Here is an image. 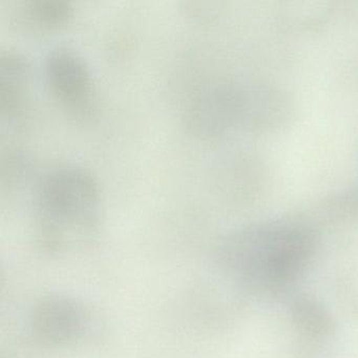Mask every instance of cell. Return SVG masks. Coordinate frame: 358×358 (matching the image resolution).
I'll return each mask as SVG.
<instances>
[{
	"instance_id": "1",
	"label": "cell",
	"mask_w": 358,
	"mask_h": 358,
	"mask_svg": "<svg viewBox=\"0 0 358 358\" xmlns=\"http://www.w3.org/2000/svg\"><path fill=\"white\" fill-rule=\"evenodd\" d=\"M318 230L307 215H291L242 226L226 234L215 252L220 271L242 290L278 295L311 264Z\"/></svg>"
},
{
	"instance_id": "2",
	"label": "cell",
	"mask_w": 358,
	"mask_h": 358,
	"mask_svg": "<svg viewBox=\"0 0 358 358\" xmlns=\"http://www.w3.org/2000/svg\"><path fill=\"white\" fill-rule=\"evenodd\" d=\"M99 185L87 169L62 165L45 173L34 190V226L43 250L72 252L91 244L100 228Z\"/></svg>"
},
{
	"instance_id": "3",
	"label": "cell",
	"mask_w": 358,
	"mask_h": 358,
	"mask_svg": "<svg viewBox=\"0 0 358 358\" xmlns=\"http://www.w3.org/2000/svg\"><path fill=\"white\" fill-rule=\"evenodd\" d=\"M274 112L273 97L265 83H223L196 94L188 106L187 121L201 137L266 135Z\"/></svg>"
},
{
	"instance_id": "4",
	"label": "cell",
	"mask_w": 358,
	"mask_h": 358,
	"mask_svg": "<svg viewBox=\"0 0 358 358\" xmlns=\"http://www.w3.org/2000/svg\"><path fill=\"white\" fill-rule=\"evenodd\" d=\"M30 330L33 338L45 347H71L95 338L101 330V320L87 301L53 293L33 308Z\"/></svg>"
},
{
	"instance_id": "5",
	"label": "cell",
	"mask_w": 358,
	"mask_h": 358,
	"mask_svg": "<svg viewBox=\"0 0 358 358\" xmlns=\"http://www.w3.org/2000/svg\"><path fill=\"white\" fill-rule=\"evenodd\" d=\"M45 85L53 99L75 118L93 110L95 91L91 71L83 56L69 47L50 50L43 60Z\"/></svg>"
},
{
	"instance_id": "6",
	"label": "cell",
	"mask_w": 358,
	"mask_h": 358,
	"mask_svg": "<svg viewBox=\"0 0 358 358\" xmlns=\"http://www.w3.org/2000/svg\"><path fill=\"white\" fill-rule=\"evenodd\" d=\"M30 64L22 54L7 50L0 54V117L3 123L20 124L29 108Z\"/></svg>"
},
{
	"instance_id": "7",
	"label": "cell",
	"mask_w": 358,
	"mask_h": 358,
	"mask_svg": "<svg viewBox=\"0 0 358 358\" xmlns=\"http://www.w3.org/2000/svg\"><path fill=\"white\" fill-rule=\"evenodd\" d=\"M289 317L295 330L311 341H328L337 331L336 320L330 310L322 301L307 293L291 299Z\"/></svg>"
},
{
	"instance_id": "8",
	"label": "cell",
	"mask_w": 358,
	"mask_h": 358,
	"mask_svg": "<svg viewBox=\"0 0 358 358\" xmlns=\"http://www.w3.org/2000/svg\"><path fill=\"white\" fill-rule=\"evenodd\" d=\"M73 14L66 0H20L14 3L12 18L29 32H51L64 27Z\"/></svg>"
},
{
	"instance_id": "9",
	"label": "cell",
	"mask_w": 358,
	"mask_h": 358,
	"mask_svg": "<svg viewBox=\"0 0 358 358\" xmlns=\"http://www.w3.org/2000/svg\"><path fill=\"white\" fill-rule=\"evenodd\" d=\"M317 215L324 221L343 222L358 219V181L339 188L320 200Z\"/></svg>"
},
{
	"instance_id": "10",
	"label": "cell",
	"mask_w": 358,
	"mask_h": 358,
	"mask_svg": "<svg viewBox=\"0 0 358 358\" xmlns=\"http://www.w3.org/2000/svg\"><path fill=\"white\" fill-rule=\"evenodd\" d=\"M330 13L328 3H295L286 9L285 17L292 27L314 28L324 22Z\"/></svg>"
},
{
	"instance_id": "11",
	"label": "cell",
	"mask_w": 358,
	"mask_h": 358,
	"mask_svg": "<svg viewBox=\"0 0 358 358\" xmlns=\"http://www.w3.org/2000/svg\"><path fill=\"white\" fill-rule=\"evenodd\" d=\"M27 169V158L18 148L8 146L1 152L0 182L3 189H12L22 179Z\"/></svg>"
}]
</instances>
